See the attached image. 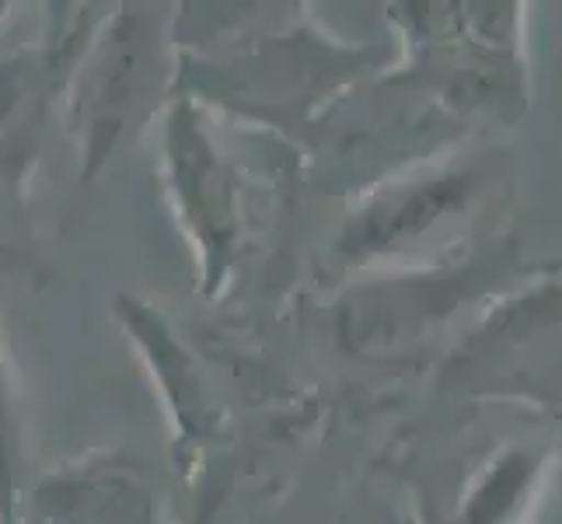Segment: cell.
<instances>
[{"mask_svg":"<svg viewBox=\"0 0 562 524\" xmlns=\"http://www.w3.org/2000/svg\"><path fill=\"white\" fill-rule=\"evenodd\" d=\"M18 437H14V413L4 381V360H0V524H14L18 511Z\"/></svg>","mask_w":562,"mask_h":524,"instance_id":"cell-3","label":"cell"},{"mask_svg":"<svg viewBox=\"0 0 562 524\" xmlns=\"http://www.w3.org/2000/svg\"><path fill=\"white\" fill-rule=\"evenodd\" d=\"M35 508L49 524H133L140 514L130 482L99 465L43 479Z\"/></svg>","mask_w":562,"mask_h":524,"instance_id":"cell-2","label":"cell"},{"mask_svg":"<svg viewBox=\"0 0 562 524\" xmlns=\"http://www.w3.org/2000/svg\"><path fill=\"white\" fill-rule=\"evenodd\" d=\"M150 35L140 18H115L85 46L70 74V123L81 137L85 179L120 144L150 77Z\"/></svg>","mask_w":562,"mask_h":524,"instance_id":"cell-1","label":"cell"}]
</instances>
